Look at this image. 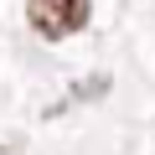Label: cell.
Returning a JSON list of instances; mask_svg holds the SVG:
<instances>
[{
    "instance_id": "6da1fadb",
    "label": "cell",
    "mask_w": 155,
    "mask_h": 155,
    "mask_svg": "<svg viewBox=\"0 0 155 155\" xmlns=\"http://www.w3.org/2000/svg\"><path fill=\"white\" fill-rule=\"evenodd\" d=\"M26 21H31V31L41 41H62V36L88 26V0H31Z\"/></svg>"
}]
</instances>
